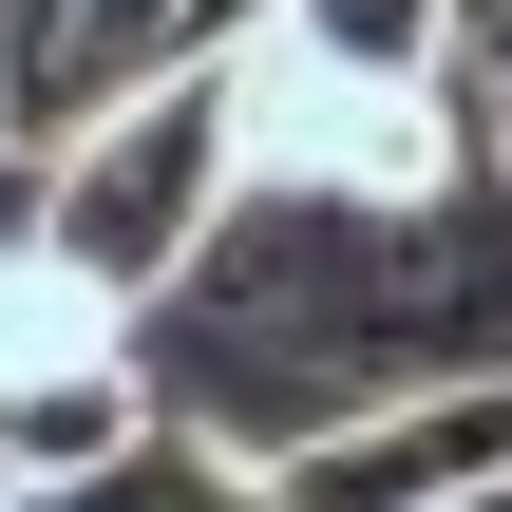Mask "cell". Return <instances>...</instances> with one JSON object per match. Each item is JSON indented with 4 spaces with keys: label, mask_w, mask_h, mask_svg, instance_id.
<instances>
[{
    "label": "cell",
    "mask_w": 512,
    "mask_h": 512,
    "mask_svg": "<svg viewBox=\"0 0 512 512\" xmlns=\"http://www.w3.org/2000/svg\"><path fill=\"white\" fill-rule=\"evenodd\" d=\"M19 512H285V494H266L247 437H209V418H133L95 475H57V494H19Z\"/></svg>",
    "instance_id": "cell-5"
},
{
    "label": "cell",
    "mask_w": 512,
    "mask_h": 512,
    "mask_svg": "<svg viewBox=\"0 0 512 512\" xmlns=\"http://www.w3.org/2000/svg\"><path fill=\"white\" fill-rule=\"evenodd\" d=\"M437 512H512V475H475V494H437Z\"/></svg>",
    "instance_id": "cell-8"
},
{
    "label": "cell",
    "mask_w": 512,
    "mask_h": 512,
    "mask_svg": "<svg viewBox=\"0 0 512 512\" xmlns=\"http://www.w3.org/2000/svg\"><path fill=\"white\" fill-rule=\"evenodd\" d=\"M247 38H285L304 76H380V95H418V76H475V0H266Z\"/></svg>",
    "instance_id": "cell-6"
},
{
    "label": "cell",
    "mask_w": 512,
    "mask_h": 512,
    "mask_svg": "<svg viewBox=\"0 0 512 512\" xmlns=\"http://www.w3.org/2000/svg\"><path fill=\"white\" fill-rule=\"evenodd\" d=\"M228 190H247L228 57H171L152 95H114V114H76V133L38 152V266L95 285V304H171L190 247L228 228Z\"/></svg>",
    "instance_id": "cell-2"
},
{
    "label": "cell",
    "mask_w": 512,
    "mask_h": 512,
    "mask_svg": "<svg viewBox=\"0 0 512 512\" xmlns=\"http://www.w3.org/2000/svg\"><path fill=\"white\" fill-rule=\"evenodd\" d=\"M475 114H494V190H512V57H475Z\"/></svg>",
    "instance_id": "cell-7"
},
{
    "label": "cell",
    "mask_w": 512,
    "mask_h": 512,
    "mask_svg": "<svg viewBox=\"0 0 512 512\" xmlns=\"http://www.w3.org/2000/svg\"><path fill=\"white\" fill-rule=\"evenodd\" d=\"M475 19H494V0H475Z\"/></svg>",
    "instance_id": "cell-10"
},
{
    "label": "cell",
    "mask_w": 512,
    "mask_h": 512,
    "mask_svg": "<svg viewBox=\"0 0 512 512\" xmlns=\"http://www.w3.org/2000/svg\"><path fill=\"white\" fill-rule=\"evenodd\" d=\"M494 361H512V190H456V209L228 190L190 285L133 304L152 418H209L247 456H285L361 399H418V380H494Z\"/></svg>",
    "instance_id": "cell-1"
},
{
    "label": "cell",
    "mask_w": 512,
    "mask_h": 512,
    "mask_svg": "<svg viewBox=\"0 0 512 512\" xmlns=\"http://www.w3.org/2000/svg\"><path fill=\"white\" fill-rule=\"evenodd\" d=\"M512 475V361L494 380H418V399H361V418H323V437H285L266 456V494L285 512H437Z\"/></svg>",
    "instance_id": "cell-3"
},
{
    "label": "cell",
    "mask_w": 512,
    "mask_h": 512,
    "mask_svg": "<svg viewBox=\"0 0 512 512\" xmlns=\"http://www.w3.org/2000/svg\"><path fill=\"white\" fill-rule=\"evenodd\" d=\"M133 418H152L133 342H76V361H0V494H57V475H95Z\"/></svg>",
    "instance_id": "cell-4"
},
{
    "label": "cell",
    "mask_w": 512,
    "mask_h": 512,
    "mask_svg": "<svg viewBox=\"0 0 512 512\" xmlns=\"http://www.w3.org/2000/svg\"><path fill=\"white\" fill-rule=\"evenodd\" d=\"M475 57H512V0H494V19H475Z\"/></svg>",
    "instance_id": "cell-9"
}]
</instances>
